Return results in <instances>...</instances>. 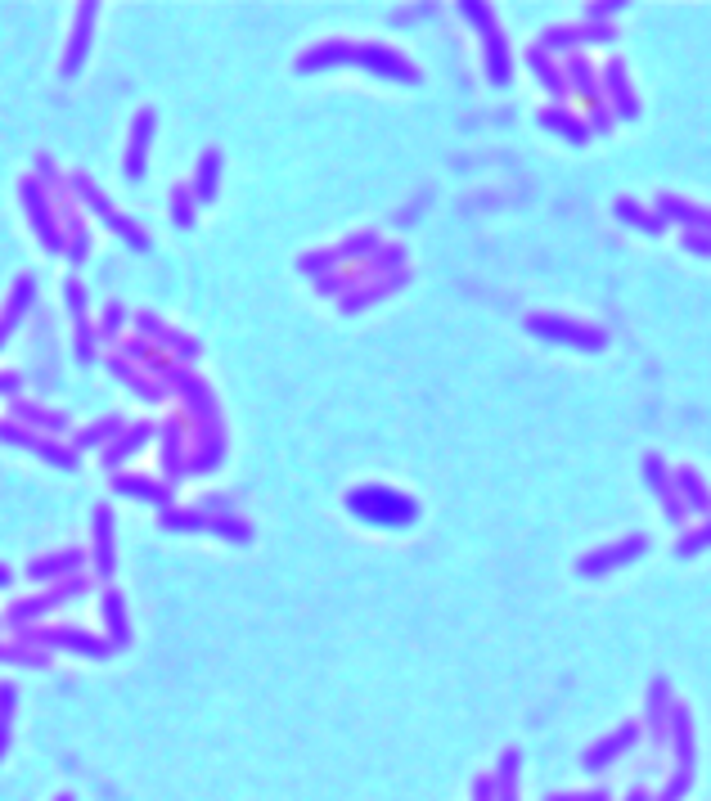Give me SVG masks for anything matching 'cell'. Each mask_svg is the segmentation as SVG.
Here are the masks:
<instances>
[{
    "instance_id": "1",
    "label": "cell",
    "mask_w": 711,
    "mask_h": 801,
    "mask_svg": "<svg viewBox=\"0 0 711 801\" xmlns=\"http://www.w3.org/2000/svg\"><path fill=\"white\" fill-rule=\"evenodd\" d=\"M351 509H356L360 518L378 522V527H396V522H405V518L414 513L410 500H401V495L383 491V486H369V491H360L356 500H351Z\"/></svg>"
}]
</instances>
